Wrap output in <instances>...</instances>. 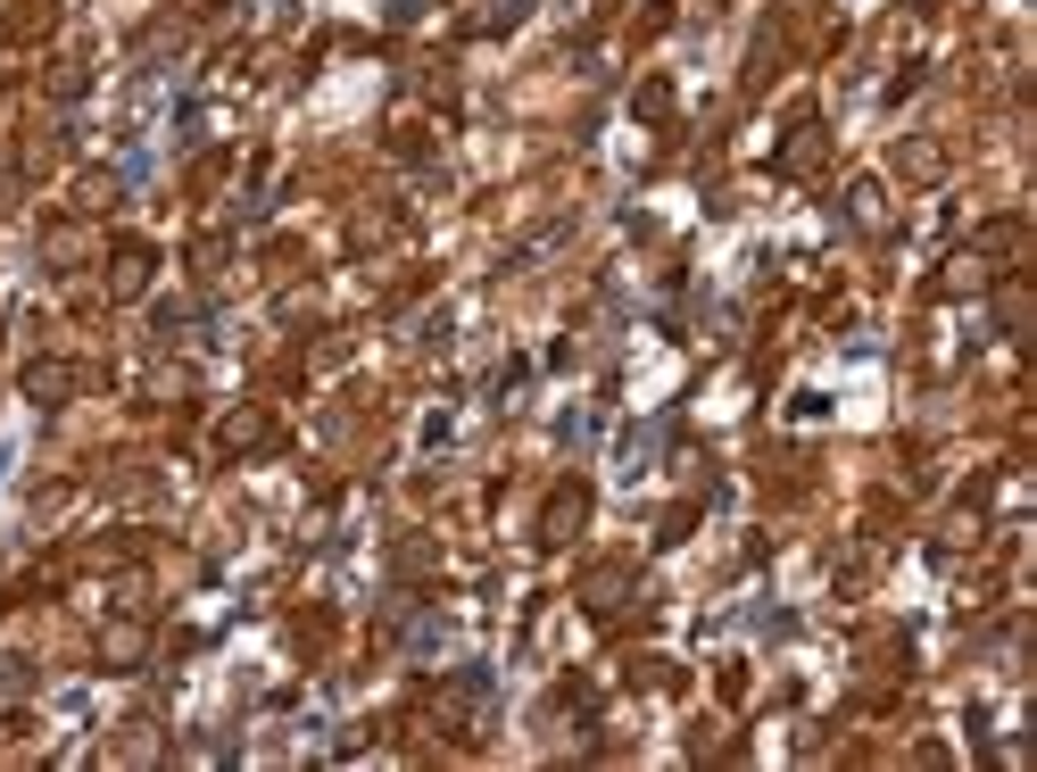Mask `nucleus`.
<instances>
[{"label": "nucleus", "mask_w": 1037, "mask_h": 772, "mask_svg": "<svg viewBox=\"0 0 1037 772\" xmlns=\"http://www.w3.org/2000/svg\"><path fill=\"white\" fill-rule=\"evenodd\" d=\"M142 283H150V258H142V250H125V258H117V300H133Z\"/></svg>", "instance_id": "7ed1b4c3"}, {"label": "nucleus", "mask_w": 1037, "mask_h": 772, "mask_svg": "<svg viewBox=\"0 0 1037 772\" xmlns=\"http://www.w3.org/2000/svg\"><path fill=\"white\" fill-rule=\"evenodd\" d=\"M224 441H233V449H258V441H266V415H233V424H224Z\"/></svg>", "instance_id": "39448f33"}, {"label": "nucleus", "mask_w": 1037, "mask_h": 772, "mask_svg": "<svg viewBox=\"0 0 1037 772\" xmlns=\"http://www.w3.org/2000/svg\"><path fill=\"white\" fill-rule=\"evenodd\" d=\"M142 648H150V631H142V623H117L109 640H100V656H109L117 673H133V664H142Z\"/></svg>", "instance_id": "f257e3e1"}, {"label": "nucleus", "mask_w": 1037, "mask_h": 772, "mask_svg": "<svg viewBox=\"0 0 1037 772\" xmlns=\"http://www.w3.org/2000/svg\"><path fill=\"white\" fill-rule=\"evenodd\" d=\"M67 382H75V365H33V374H26V391L42 399V408H59V399H67Z\"/></svg>", "instance_id": "f03ea898"}, {"label": "nucleus", "mask_w": 1037, "mask_h": 772, "mask_svg": "<svg viewBox=\"0 0 1037 772\" xmlns=\"http://www.w3.org/2000/svg\"><path fill=\"white\" fill-rule=\"evenodd\" d=\"M582 507H590V499H582V490H565V499H556V507H548V540H565V532H573V523H582Z\"/></svg>", "instance_id": "20e7f679"}]
</instances>
